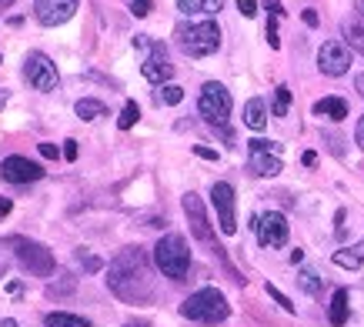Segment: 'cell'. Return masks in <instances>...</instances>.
I'll list each match as a JSON object with an SVG mask.
<instances>
[{"mask_svg":"<svg viewBox=\"0 0 364 327\" xmlns=\"http://www.w3.org/2000/svg\"><path fill=\"white\" fill-rule=\"evenodd\" d=\"M318 67H321V74H328V77L348 74V67H351V54H348V47H344L341 41H328V44H321Z\"/></svg>","mask_w":364,"mask_h":327,"instance_id":"12","label":"cell"},{"mask_svg":"<svg viewBox=\"0 0 364 327\" xmlns=\"http://www.w3.org/2000/svg\"><path fill=\"white\" fill-rule=\"evenodd\" d=\"M44 327H90V321L77 314H67V311H54V314L44 317Z\"/></svg>","mask_w":364,"mask_h":327,"instance_id":"22","label":"cell"},{"mask_svg":"<svg viewBox=\"0 0 364 327\" xmlns=\"http://www.w3.org/2000/svg\"><path fill=\"white\" fill-rule=\"evenodd\" d=\"M137 117H141V107H137L134 100H127L121 110V117H117V127H121V131H131L134 124H137Z\"/></svg>","mask_w":364,"mask_h":327,"instance_id":"25","label":"cell"},{"mask_svg":"<svg viewBox=\"0 0 364 327\" xmlns=\"http://www.w3.org/2000/svg\"><path fill=\"white\" fill-rule=\"evenodd\" d=\"M247 167H251V174H257V177H277L284 171V164H281L277 154H251Z\"/></svg>","mask_w":364,"mask_h":327,"instance_id":"15","label":"cell"},{"mask_svg":"<svg viewBox=\"0 0 364 327\" xmlns=\"http://www.w3.org/2000/svg\"><path fill=\"white\" fill-rule=\"evenodd\" d=\"M177 44L188 57H210L221 47V27L214 21L200 23H181L177 27Z\"/></svg>","mask_w":364,"mask_h":327,"instance_id":"4","label":"cell"},{"mask_svg":"<svg viewBox=\"0 0 364 327\" xmlns=\"http://www.w3.org/2000/svg\"><path fill=\"white\" fill-rule=\"evenodd\" d=\"M198 110H200V117L208 120V124L224 127V124H228V117H231V94H228V87H224V84H218V80H208V84L200 87Z\"/></svg>","mask_w":364,"mask_h":327,"instance_id":"6","label":"cell"},{"mask_svg":"<svg viewBox=\"0 0 364 327\" xmlns=\"http://www.w3.org/2000/svg\"><path fill=\"white\" fill-rule=\"evenodd\" d=\"M344 31V41H348V47L351 50H358V54H364V17L358 14V17H348V21L341 23Z\"/></svg>","mask_w":364,"mask_h":327,"instance_id":"17","label":"cell"},{"mask_svg":"<svg viewBox=\"0 0 364 327\" xmlns=\"http://www.w3.org/2000/svg\"><path fill=\"white\" fill-rule=\"evenodd\" d=\"M0 327H21V324H17L14 317H0Z\"/></svg>","mask_w":364,"mask_h":327,"instance_id":"43","label":"cell"},{"mask_svg":"<svg viewBox=\"0 0 364 327\" xmlns=\"http://www.w3.org/2000/svg\"><path fill=\"white\" fill-rule=\"evenodd\" d=\"M181 314L188 321H198V324H221L231 314V304L224 301V294L218 287H200L198 294H191L181 304Z\"/></svg>","mask_w":364,"mask_h":327,"instance_id":"3","label":"cell"},{"mask_svg":"<svg viewBox=\"0 0 364 327\" xmlns=\"http://www.w3.org/2000/svg\"><path fill=\"white\" fill-rule=\"evenodd\" d=\"M37 151H41V157H47V161H57V144L44 141V144H37Z\"/></svg>","mask_w":364,"mask_h":327,"instance_id":"34","label":"cell"},{"mask_svg":"<svg viewBox=\"0 0 364 327\" xmlns=\"http://www.w3.org/2000/svg\"><path fill=\"white\" fill-rule=\"evenodd\" d=\"M107 287L114 294L127 301V304H144L154 297V277H151V264L141 247H124L111 261L107 271Z\"/></svg>","mask_w":364,"mask_h":327,"instance_id":"1","label":"cell"},{"mask_svg":"<svg viewBox=\"0 0 364 327\" xmlns=\"http://www.w3.org/2000/svg\"><path fill=\"white\" fill-rule=\"evenodd\" d=\"M74 114H77L80 120H100V117H107V107L94 97H84V100L74 104Z\"/></svg>","mask_w":364,"mask_h":327,"instance_id":"21","label":"cell"},{"mask_svg":"<svg viewBox=\"0 0 364 327\" xmlns=\"http://www.w3.org/2000/svg\"><path fill=\"white\" fill-rule=\"evenodd\" d=\"M77 261H80V267L84 271H100V257H94V254H87L84 247L77 251Z\"/></svg>","mask_w":364,"mask_h":327,"instance_id":"31","label":"cell"},{"mask_svg":"<svg viewBox=\"0 0 364 327\" xmlns=\"http://www.w3.org/2000/svg\"><path fill=\"white\" fill-rule=\"evenodd\" d=\"M154 264L157 271L171 277V281H184L191 271V247L181 234H164L154 247Z\"/></svg>","mask_w":364,"mask_h":327,"instance_id":"2","label":"cell"},{"mask_svg":"<svg viewBox=\"0 0 364 327\" xmlns=\"http://www.w3.org/2000/svg\"><path fill=\"white\" fill-rule=\"evenodd\" d=\"M304 23H308V27H318V14H314V11H304Z\"/></svg>","mask_w":364,"mask_h":327,"instance_id":"41","label":"cell"},{"mask_svg":"<svg viewBox=\"0 0 364 327\" xmlns=\"http://www.w3.org/2000/svg\"><path fill=\"white\" fill-rule=\"evenodd\" d=\"M0 107H4V90H0Z\"/></svg>","mask_w":364,"mask_h":327,"instance_id":"46","label":"cell"},{"mask_svg":"<svg viewBox=\"0 0 364 327\" xmlns=\"http://www.w3.org/2000/svg\"><path fill=\"white\" fill-rule=\"evenodd\" d=\"M354 141H358V147L364 151V114H361V120H358V127H354Z\"/></svg>","mask_w":364,"mask_h":327,"instance_id":"37","label":"cell"},{"mask_svg":"<svg viewBox=\"0 0 364 327\" xmlns=\"http://www.w3.org/2000/svg\"><path fill=\"white\" fill-rule=\"evenodd\" d=\"M7 247H14V251H17V261H21V267H23V271H31L33 277H54L57 261H54V254L47 251L41 240L11 237V240H7Z\"/></svg>","mask_w":364,"mask_h":327,"instance_id":"5","label":"cell"},{"mask_svg":"<svg viewBox=\"0 0 364 327\" xmlns=\"http://www.w3.org/2000/svg\"><path fill=\"white\" fill-rule=\"evenodd\" d=\"M80 7V0H37L33 4V17L37 23H44V27H60L74 17V11Z\"/></svg>","mask_w":364,"mask_h":327,"instance_id":"10","label":"cell"},{"mask_svg":"<svg viewBox=\"0 0 364 327\" xmlns=\"http://www.w3.org/2000/svg\"><path fill=\"white\" fill-rule=\"evenodd\" d=\"M0 177H4L7 184H31V181H41V177H44V167L27 161V157H21V154H14V157H4Z\"/></svg>","mask_w":364,"mask_h":327,"instance_id":"11","label":"cell"},{"mask_svg":"<svg viewBox=\"0 0 364 327\" xmlns=\"http://www.w3.org/2000/svg\"><path fill=\"white\" fill-rule=\"evenodd\" d=\"M127 7H131L134 17H147L154 11V0H127Z\"/></svg>","mask_w":364,"mask_h":327,"instance_id":"30","label":"cell"},{"mask_svg":"<svg viewBox=\"0 0 364 327\" xmlns=\"http://www.w3.org/2000/svg\"><path fill=\"white\" fill-rule=\"evenodd\" d=\"M224 7V0H200V11L204 14H218Z\"/></svg>","mask_w":364,"mask_h":327,"instance_id":"35","label":"cell"},{"mask_svg":"<svg viewBox=\"0 0 364 327\" xmlns=\"http://www.w3.org/2000/svg\"><path fill=\"white\" fill-rule=\"evenodd\" d=\"M244 124H247L251 131H264L267 127V107L261 97H251L244 104Z\"/></svg>","mask_w":364,"mask_h":327,"instance_id":"16","label":"cell"},{"mask_svg":"<svg viewBox=\"0 0 364 327\" xmlns=\"http://www.w3.org/2000/svg\"><path fill=\"white\" fill-rule=\"evenodd\" d=\"M257 4H261V0H237V11H241L244 17H254V14H257Z\"/></svg>","mask_w":364,"mask_h":327,"instance_id":"33","label":"cell"},{"mask_svg":"<svg viewBox=\"0 0 364 327\" xmlns=\"http://www.w3.org/2000/svg\"><path fill=\"white\" fill-rule=\"evenodd\" d=\"M184 214H188V220H191V230H194V237L204 240V244H210V240H214V234H210L208 210H204V204H200L198 194H184Z\"/></svg>","mask_w":364,"mask_h":327,"instance_id":"14","label":"cell"},{"mask_svg":"<svg viewBox=\"0 0 364 327\" xmlns=\"http://www.w3.org/2000/svg\"><path fill=\"white\" fill-rule=\"evenodd\" d=\"M251 154H277V157H281V144L257 137V141H251Z\"/></svg>","mask_w":364,"mask_h":327,"instance_id":"29","label":"cell"},{"mask_svg":"<svg viewBox=\"0 0 364 327\" xmlns=\"http://www.w3.org/2000/svg\"><path fill=\"white\" fill-rule=\"evenodd\" d=\"M141 74H144V80H151V84H161V87H164L167 80L174 77V64L167 60L164 44H154L151 57H147V60L141 64Z\"/></svg>","mask_w":364,"mask_h":327,"instance_id":"13","label":"cell"},{"mask_svg":"<svg viewBox=\"0 0 364 327\" xmlns=\"http://www.w3.org/2000/svg\"><path fill=\"white\" fill-rule=\"evenodd\" d=\"M354 11H358V14L364 17V0H354Z\"/></svg>","mask_w":364,"mask_h":327,"instance_id":"44","label":"cell"},{"mask_svg":"<svg viewBox=\"0 0 364 327\" xmlns=\"http://www.w3.org/2000/svg\"><path fill=\"white\" fill-rule=\"evenodd\" d=\"M298 284H301V291H308V294H321V277L314 271H308V267L298 274Z\"/></svg>","mask_w":364,"mask_h":327,"instance_id":"27","label":"cell"},{"mask_svg":"<svg viewBox=\"0 0 364 327\" xmlns=\"http://www.w3.org/2000/svg\"><path fill=\"white\" fill-rule=\"evenodd\" d=\"M251 227L257 230L261 247H284V244H287V234H291L284 214H277V210H267V214H257V218H251Z\"/></svg>","mask_w":364,"mask_h":327,"instance_id":"7","label":"cell"},{"mask_svg":"<svg viewBox=\"0 0 364 327\" xmlns=\"http://www.w3.org/2000/svg\"><path fill=\"white\" fill-rule=\"evenodd\" d=\"M210 204L218 210V224H221V234L231 237L237 230V214H234V187L228 181H218L210 187Z\"/></svg>","mask_w":364,"mask_h":327,"instance_id":"9","label":"cell"},{"mask_svg":"<svg viewBox=\"0 0 364 327\" xmlns=\"http://www.w3.org/2000/svg\"><path fill=\"white\" fill-rule=\"evenodd\" d=\"M301 164H304V167H314V164H318V154H314V151H304V154H301Z\"/></svg>","mask_w":364,"mask_h":327,"instance_id":"39","label":"cell"},{"mask_svg":"<svg viewBox=\"0 0 364 327\" xmlns=\"http://www.w3.org/2000/svg\"><path fill=\"white\" fill-rule=\"evenodd\" d=\"M0 4H4V7H11V4H14V0H0Z\"/></svg>","mask_w":364,"mask_h":327,"instance_id":"45","label":"cell"},{"mask_svg":"<svg viewBox=\"0 0 364 327\" xmlns=\"http://www.w3.org/2000/svg\"><path fill=\"white\" fill-rule=\"evenodd\" d=\"M267 11H271V21H267V44L277 50V47H281V37H277V17H284V7H281V4H271Z\"/></svg>","mask_w":364,"mask_h":327,"instance_id":"24","label":"cell"},{"mask_svg":"<svg viewBox=\"0 0 364 327\" xmlns=\"http://www.w3.org/2000/svg\"><path fill=\"white\" fill-rule=\"evenodd\" d=\"M328 321H331L334 327H344L348 324V291H334L331 304H328Z\"/></svg>","mask_w":364,"mask_h":327,"instance_id":"18","label":"cell"},{"mask_svg":"<svg viewBox=\"0 0 364 327\" xmlns=\"http://www.w3.org/2000/svg\"><path fill=\"white\" fill-rule=\"evenodd\" d=\"M23 77L31 80V87L37 90H54L57 87V64L41 50H31L23 60Z\"/></svg>","mask_w":364,"mask_h":327,"instance_id":"8","label":"cell"},{"mask_svg":"<svg viewBox=\"0 0 364 327\" xmlns=\"http://www.w3.org/2000/svg\"><path fill=\"white\" fill-rule=\"evenodd\" d=\"M354 90H358V94L364 97V74H358V80H354Z\"/></svg>","mask_w":364,"mask_h":327,"instance_id":"42","label":"cell"},{"mask_svg":"<svg viewBox=\"0 0 364 327\" xmlns=\"http://www.w3.org/2000/svg\"><path fill=\"white\" fill-rule=\"evenodd\" d=\"M74 287H77V277H74L70 271H60L54 284H47V294L50 297H67V294H74Z\"/></svg>","mask_w":364,"mask_h":327,"instance_id":"23","label":"cell"},{"mask_svg":"<svg viewBox=\"0 0 364 327\" xmlns=\"http://www.w3.org/2000/svg\"><path fill=\"white\" fill-rule=\"evenodd\" d=\"M181 100H184V90L177 84H164L161 87V104H181Z\"/></svg>","mask_w":364,"mask_h":327,"instance_id":"28","label":"cell"},{"mask_svg":"<svg viewBox=\"0 0 364 327\" xmlns=\"http://www.w3.org/2000/svg\"><path fill=\"white\" fill-rule=\"evenodd\" d=\"M11 197H0V218H7V214H11Z\"/></svg>","mask_w":364,"mask_h":327,"instance_id":"40","label":"cell"},{"mask_svg":"<svg viewBox=\"0 0 364 327\" xmlns=\"http://www.w3.org/2000/svg\"><path fill=\"white\" fill-rule=\"evenodd\" d=\"M338 267H344V271H358L364 264V244L361 247H344V251H334V257H331Z\"/></svg>","mask_w":364,"mask_h":327,"instance_id":"20","label":"cell"},{"mask_svg":"<svg viewBox=\"0 0 364 327\" xmlns=\"http://www.w3.org/2000/svg\"><path fill=\"white\" fill-rule=\"evenodd\" d=\"M64 157L67 161H77V141H64Z\"/></svg>","mask_w":364,"mask_h":327,"instance_id":"36","label":"cell"},{"mask_svg":"<svg viewBox=\"0 0 364 327\" xmlns=\"http://www.w3.org/2000/svg\"><path fill=\"white\" fill-rule=\"evenodd\" d=\"M267 294L274 297V301H277V304H281V307H284L287 314H294V304H291V297H287V294H281V291H277L274 284H267Z\"/></svg>","mask_w":364,"mask_h":327,"instance_id":"32","label":"cell"},{"mask_svg":"<svg viewBox=\"0 0 364 327\" xmlns=\"http://www.w3.org/2000/svg\"><path fill=\"white\" fill-rule=\"evenodd\" d=\"M271 110H274V117H287V110H291V90H287L284 84L274 90V104H271Z\"/></svg>","mask_w":364,"mask_h":327,"instance_id":"26","label":"cell"},{"mask_svg":"<svg viewBox=\"0 0 364 327\" xmlns=\"http://www.w3.org/2000/svg\"><path fill=\"white\" fill-rule=\"evenodd\" d=\"M194 154L204 157V161H218V151H210V147H194Z\"/></svg>","mask_w":364,"mask_h":327,"instance_id":"38","label":"cell"},{"mask_svg":"<svg viewBox=\"0 0 364 327\" xmlns=\"http://www.w3.org/2000/svg\"><path fill=\"white\" fill-rule=\"evenodd\" d=\"M314 114H321V117H331V120H344L348 117V104H344L341 97H324L314 104Z\"/></svg>","mask_w":364,"mask_h":327,"instance_id":"19","label":"cell"}]
</instances>
